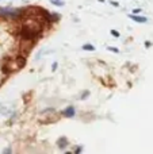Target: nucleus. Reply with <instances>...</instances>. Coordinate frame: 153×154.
Returning a JSON list of instances; mask_svg holds the SVG:
<instances>
[{"instance_id": "nucleus-1", "label": "nucleus", "mask_w": 153, "mask_h": 154, "mask_svg": "<svg viewBox=\"0 0 153 154\" xmlns=\"http://www.w3.org/2000/svg\"><path fill=\"white\" fill-rule=\"evenodd\" d=\"M61 114H62V116H65V118H73L76 115V109L73 106H68L67 108L62 109Z\"/></svg>"}, {"instance_id": "nucleus-2", "label": "nucleus", "mask_w": 153, "mask_h": 154, "mask_svg": "<svg viewBox=\"0 0 153 154\" xmlns=\"http://www.w3.org/2000/svg\"><path fill=\"white\" fill-rule=\"evenodd\" d=\"M68 145H69V139H68L67 137H60V138L57 139V146H58V149L64 150Z\"/></svg>"}, {"instance_id": "nucleus-3", "label": "nucleus", "mask_w": 153, "mask_h": 154, "mask_svg": "<svg viewBox=\"0 0 153 154\" xmlns=\"http://www.w3.org/2000/svg\"><path fill=\"white\" fill-rule=\"evenodd\" d=\"M127 16H129L132 20L137 22V23H146V22H148V19H146L145 16H138V15H134V14H129Z\"/></svg>"}, {"instance_id": "nucleus-4", "label": "nucleus", "mask_w": 153, "mask_h": 154, "mask_svg": "<svg viewBox=\"0 0 153 154\" xmlns=\"http://www.w3.org/2000/svg\"><path fill=\"white\" fill-rule=\"evenodd\" d=\"M7 77H8V75L4 72V69H3V66H2V64H0V87L4 84V81L7 80Z\"/></svg>"}, {"instance_id": "nucleus-5", "label": "nucleus", "mask_w": 153, "mask_h": 154, "mask_svg": "<svg viewBox=\"0 0 153 154\" xmlns=\"http://www.w3.org/2000/svg\"><path fill=\"white\" fill-rule=\"evenodd\" d=\"M83 50L94 51V50H95V46H94V45H91V43H86V45H83Z\"/></svg>"}, {"instance_id": "nucleus-6", "label": "nucleus", "mask_w": 153, "mask_h": 154, "mask_svg": "<svg viewBox=\"0 0 153 154\" xmlns=\"http://www.w3.org/2000/svg\"><path fill=\"white\" fill-rule=\"evenodd\" d=\"M88 96H89V91H88V89H87V91H83V92H81V95H80V100H86Z\"/></svg>"}, {"instance_id": "nucleus-7", "label": "nucleus", "mask_w": 153, "mask_h": 154, "mask_svg": "<svg viewBox=\"0 0 153 154\" xmlns=\"http://www.w3.org/2000/svg\"><path fill=\"white\" fill-rule=\"evenodd\" d=\"M50 3L54 5H58V7H62V5H64V2H62V0H52Z\"/></svg>"}, {"instance_id": "nucleus-8", "label": "nucleus", "mask_w": 153, "mask_h": 154, "mask_svg": "<svg viewBox=\"0 0 153 154\" xmlns=\"http://www.w3.org/2000/svg\"><path fill=\"white\" fill-rule=\"evenodd\" d=\"M111 34H113L114 35V37H115V38H119V37H121V34H119V32L118 31H117V30H111Z\"/></svg>"}, {"instance_id": "nucleus-9", "label": "nucleus", "mask_w": 153, "mask_h": 154, "mask_svg": "<svg viewBox=\"0 0 153 154\" xmlns=\"http://www.w3.org/2000/svg\"><path fill=\"white\" fill-rule=\"evenodd\" d=\"M110 4L113 5V7H119V3H118V2H114V0H111Z\"/></svg>"}, {"instance_id": "nucleus-10", "label": "nucleus", "mask_w": 153, "mask_h": 154, "mask_svg": "<svg viewBox=\"0 0 153 154\" xmlns=\"http://www.w3.org/2000/svg\"><path fill=\"white\" fill-rule=\"evenodd\" d=\"M107 50H111V51H114V53H119L118 49H115V48H110V46L107 48Z\"/></svg>"}, {"instance_id": "nucleus-11", "label": "nucleus", "mask_w": 153, "mask_h": 154, "mask_svg": "<svg viewBox=\"0 0 153 154\" xmlns=\"http://www.w3.org/2000/svg\"><path fill=\"white\" fill-rule=\"evenodd\" d=\"M57 66H58V64H57V62H53V65H52V70L54 72V70L57 69Z\"/></svg>"}, {"instance_id": "nucleus-12", "label": "nucleus", "mask_w": 153, "mask_h": 154, "mask_svg": "<svg viewBox=\"0 0 153 154\" xmlns=\"http://www.w3.org/2000/svg\"><path fill=\"white\" fill-rule=\"evenodd\" d=\"M141 11H142L141 8H136V10H133V12H132V14H138V12H141Z\"/></svg>"}, {"instance_id": "nucleus-13", "label": "nucleus", "mask_w": 153, "mask_h": 154, "mask_svg": "<svg viewBox=\"0 0 153 154\" xmlns=\"http://www.w3.org/2000/svg\"><path fill=\"white\" fill-rule=\"evenodd\" d=\"M81 150H83V149H81V147H76V149H75V153H80Z\"/></svg>"}, {"instance_id": "nucleus-14", "label": "nucleus", "mask_w": 153, "mask_h": 154, "mask_svg": "<svg viewBox=\"0 0 153 154\" xmlns=\"http://www.w3.org/2000/svg\"><path fill=\"white\" fill-rule=\"evenodd\" d=\"M98 2H100V3H103V2H105V0H98Z\"/></svg>"}]
</instances>
